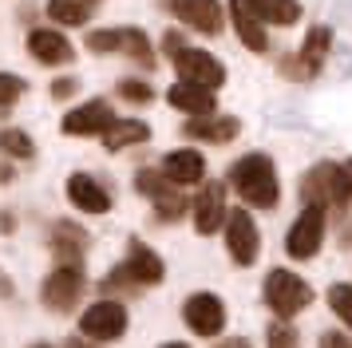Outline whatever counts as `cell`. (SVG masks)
I'll return each instance as SVG.
<instances>
[{"label": "cell", "mask_w": 352, "mask_h": 348, "mask_svg": "<svg viewBox=\"0 0 352 348\" xmlns=\"http://www.w3.org/2000/svg\"><path fill=\"white\" fill-rule=\"evenodd\" d=\"M166 103H170V107H178V111H186L190 119L214 115V107H218L214 91H206V87H194V83H182V79H178L175 87L166 91Z\"/></svg>", "instance_id": "19"}, {"label": "cell", "mask_w": 352, "mask_h": 348, "mask_svg": "<svg viewBox=\"0 0 352 348\" xmlns=\"http://www.w3.org/2000/svg\"><path fill=\"white\" fill-rule=\"evenodd\" d=\"M230 4L250 12L261 24H277V28H289V24L301 20V4L297 0H230Z\"/></svg>", "instance_id": "17"}, {"label": "cell", "mask_w": 352, "mask_h": 348, "mask_svg": "<svg viewBox=\"0 0 352 348\" xmlns=\"http://www.w3.org/2000/svg\"><path fill=\"white\" fill-rule=\"evenodd\" d=\"M162 273H166V265H162V257L146 241H139V237H131V246H127V261L115 269L111 277H107V289L111 285H159L162 281Z\"/></svg>", "instance_id": "4"}, {"label": "cell", "mask_w": 352, "mask_h": 348, "mask_svg": "<svg viewBox=\"0 0 352 348\" xmlns=\"http://www.w3.org/2000/svg\"><path fill=\"white\" fill-rule=\"evenodd\" d=\"M162 348H190V345H182V340H170V345H162Z\"/></svg>", "instance_id": "38"}, {"label": "cell", "mask_w": 352, "mask_h": 348, "mask_svg": "<svg viewBox=\"0 0 352 348\" xmlns=\"http://www.w3.org/2000/svg\"><path fill=\"white\" fill-rule=\"evenodd\" d=\"M135 186H139V190L146 194V198L155 202L159 194H166V190H170V182H162V171H139V178H135Z\"/></svg>", "instance_id": "32"}, {"label": "cell", "mask_w": 352, "mask_h": 348, "mask_svg": "<svg viewBox=\"0 0 352 348\" xmlns=\"http://www.w3.org/2000/svg\"><path fill=\"white\" fill-rule=\"evenodd\" d=\"M329 44H333V32L329 28H313L309 36H305V44L297 56H289V60H281V76L289 79H313L320 72V63H324V56H329Z\"/></svg>", "instance_id": "10"}, {"label": "cell", "mask_w": 352, "mask_h": 348, "mask_svg": "<svg viewBox=\"0 0 352 348\" xmlns=\"http://www.w3.org/2000/svg\"><path fill=\"white\" fill-rule=\"evenodd\" d=\"M182 131L190 139H202V142H230V139H238L241 123L234 115H202V119H190Z\"/></svg>", "instance_id": "20"}, {"label": "cell", "mask_w": 352, "mask_h": 348, "mask_svg": "<svg viewBox=\"0 0 352 348\" xmlns=\"http://www.w3.org/2000/svg\"><path fill=\"white\" fill-rule=\"evenodd\" d=\"M83 269L80 265H60L44 277V289H40V301L48 305L52 313H72L83 297Z\"/></svg>", "instance_id": "6"}, {"label": "cell", "mask_w": 352, "mask_h": 348, "mask_svg": "<svg viewBox=\"0 0 352 348\" xmlns=\"http://www.w3.org/2000/svg\"><path fill=\"white\" fill-rule=\"evenodd\" d=\"M24 87H28V83H24L20 76H12V72H0V107H12L20 95H24Z\"/></svg>", "instance_id": "31"}, {"label": "cell", "mask_w": 352, "mask_h": 348, "mask_svg": "<svg viewBox=\"0 0 352 348\" xmlns=\"http://www.w3.org/2000/svg\"><path fill=\"white\" fill-rule=\"evenodd\" d=\"M265 305L281 320H293L301 309L313 305V289H309L305 277L289 273V269H270V277H265Z\"/></svg>", "instance_id": "3"}, {"label": "cell", "mask_w": 352, "mask_h": 348, "mask_svg": "<svg viewBox=\"0 0 352 348\" xmlns=\"http://www.w3.org/2000/svg\"><path fill=\"white\" fill-rule=\"evenodd\" d=\"M80 332L96 345H107V340H119L127 332V309L119 301H96L87 313L80 316Z\"/></svg>", "instance_id": "9"}, {"label": "cell", "mask_w": 352, "mask_h": 348, "mask_svg": "<svg viewBox=\"0 0 352 348\" xmlns=\"http://www.w3.org/2000/svg\"><path fill=\"white\" fill-rule=\"evenodd\" d=\"M155 210H159L162 221H178L186 210H190V202H186L182 194H175V190H166V194H159V198H155Z\"/></svg>", "instance_id": "28"}, {"label": "cell", "mask_w": 352, "mask_h": 348, "mask_svg": "<svg viewBox=\"0 0 352 348\" xmlns=\"http://www.w3.org/2000/svg\"><path fill=\"white\" fill-rule=\"evenodd\" d=\"M87 47L91 52H119L123 47V28H103V32H87Z\"/></svg>", "instance_id": "30"}, {"label": "cell", "mask_w": 352, "mask_h": 348, "mask_svg": "<svg viewBox=\"0 0 352 348\" xmlns=\"http://www.w3.org/2000/svg\"><path fill=\"white\" fill-rule=\"evenodd\" d=\"M226 250L238 265H254L261 253V234H257L250 210H226Z\"/></svg>", "instance_id": "8"}, {"label": "cell", "mask_w": 352, "mask_h": 348, "mask_svg": "<svg viewBox=\"0 0 352 348\" xmlns=\"http://www.w3.org/2000/svg\"><path fill=\"white\" fill-rule=\"evenodd\" d=\"M329 309L352 329V285H344V281L329 285Z\"/></svg>", "instance_id": "27"}, {"label": "cell", "mask_w": 352, "mask_h": 348, "mask_svg": "<svg viewBox=\"0 0 352 348\" xmlns=\"http://www.w3.org/2000/svg\"><path fill=\"white\" fill-rule=\"evenodd\" d=\"M159 171L170 186H194L206 174V158L198 155V151H190V146H182V151H170V155L162 158Z\"/></svg>", "instance_id": "15"}, {"label": "cell", "mask_w": 352, "mask_h": 348, "mask_svg": "<svg viewBox=\"0 0 352 348\" xmlns=\"http://www.w3.org/2000/svg\"><path fill=\"white\" fill-rule=\"evenodd\" d=\"M230 186L241 194L245 206H257V210H273L277 198H281V186H277V171H273L270 155H245L230 166Z\"/></svg>", "instance_id": "1"}, {"label": "cell", "mask_w": 352, "mask_h": 348, "mask_svg": "<svg viewBox=\"0 0 352 348\" xmlns=\"http://www.w3.org/2000/svg\"><path fill=\"white\" fill-rule=\"evenodd\" d=\"M297 345H301V336H297V329H293L289 320L270 325V332H265V348H297Z\"/></svg>", "instance_id": "29"}, {"label": "cell", "mask_w": 352, "mask_h": 348, "mask_svg": "<svg viewBox=\"0 0 352 348\" xmlns=\"http://www.w3.org/2000/svg\"><path fill=\"white\" fill-rule=\"evenodd\" d=\"M301 194L309 198V206L320 210H344L352 202V171L340 162H320L305 174Z\"/></svg>", "instance_id": "2"}, {"label": "cell", "mask_w": 352, "mask_h": 348, "mask_svg": "<svg viewBox=\"0 0 352 348\" xmlns=\"http://www.w3.org/2000/svg\"><path fill=\"white\" fill-rule=\"evenodd\" d=\"M28 52H32L36 63H44V67H60V63H72V40L60 36V32L52 28H36L28 32Z\"/></svg>", "instance_id": "16"}, {"label": "cell", "mask_w": 352, "mask_h": 348, "mask_svg": "<svg viewBox=\"0 0 352 348\" xmlns=\"http://www.w3.org/2000/svg\"><path fill=\"white\" fill-rule=\"evenodd\" d=\"M230 16H234L238 40L250 47V52H265V47H270V36H265V24H261V20H254L250 12H241V8H234V4H230Z\"/></svg>", "instance_id": "23"}, {"label": "cell", "mask_w": 352, "mask_h": 348, "mask_svg": "<svg viewBox=\"0 0 352 348\" xmlns=\"http://www.w3.org/2000/svg\"><path fill=\"white\" fill-rule=\"evenodd\" d=\"M76 91H80L76 79H56V83H52V99H67V95H76Z\"/></svg>", "instance_id": "35"}, {"label": "cell", "mask_w": 352, "mask_h": 348, "mask_svg": "<svg viewBox=\"0 0 352 348\" xmlns=\"http://www.w3.org/2000/svg\"><path fill=\"white\" fill-rule=\"evenodd\" d=\"M119 95H123L127 103H139V107L155 99V91H151V83H143V79H123V83H119Z\"/></svg>", "instance_id": "33"}, {"label": "cell", "mask_w": 352, "mask_h": 348, "mask_svg": "<svg viewBox=\"0 0 352 348\" xmlns=\"http://www.w3.org/2000/svg\"><path fill=\"white\" fill-rule=\"evenodd\" d=\"M317 348H352V336H344V332H324L317 340Z\"/></svg>", "instance_id": "34"}, {"label": "cell", "mask_w": 352, "mask_h": 348, "mask_svg": "<svg viewBox=\"0 0 352 348\" xmlns=\"http://www.w3.org/2000/svg\"><path fill=\"white\" fill-rule=\"evenodd\" d=\"M48 16L56 24H67V28L87 24L91 20V0H48Z\"/></svg>", "instance_id": "24"}, {"label": "cell", "mask_w": 352, "mask_h": 348, "mask_svg": "<svg viewBox=\"0 0 352 348\" xmlns=\"http://www.w3.org/2000/svg\"><path fill=\"white\" fill-rule=\"evenodd\" d=\"M0 151H4V155H12V158H32V155H36L32 139H28L24 131H16V127L0 131Z\"/></svg>", "instance_id": "26"}, {"label": "cell", "mask_w": 352, "mask_h": 348, "mask_svg": "<svg viewBox=\"0 0 352 348\" xmlns=\"http://www.w3.org/2000/svg\"><path fill=\"white\" fill-rule=\"evenodd\" d=\"M67 198H72V206L83 210V214H107V210H111V194L99 186L91 174H72V178H67Z\"/></svg>", "instance_id": "18"}, {"label": "cell", "mask_w": 352, "mask_h": 348, "mask_svg": "<svg viewBox=\"0 0 352 348\" xmlns=\"http://www.w3.org/2000/svg\"><path fill=\"white\" fill-rule=\"evenodd\" d=\"M111 123H115L111 103H107V99H91V103H83V107L67 111L60 131H64V135H76V139H87V135H103Z\"/></svg>", "instance_id": "12"}, {"label": "cell", "mask_w": 352, "mask_h": 348, "mask_svg": "<svg viewBox=\"0 0 352 348\" xmlns=\"http://www.w3.org/2000/svg\"><path fill=\"white\" fill-rule=\"evenodd\" d=\"M12 178V166H0V182H8Z\"/></svg>", "instance_id": "37"}, {"label": "cell", "mask_w": 352, "mask_h": 348, "mask_svg": "<svg viewBox=\"0 0 352 348\" xmlns=\"http://www.w3.org/2000/svg\"><path fill=\"white\" fill-rule=\"evenodd\" d=\"M67 348H87V345H83V340H67Z\"/></svg>", "instance_id": "39"}, {"label": "cell", "mask_w": 352, "mask_h": 348, "mask_svg": "<svg viewBox=\"0 0 352 348\" xmlns=\"http://www.w3.org/2000/svg\"><path fill=\"white\" fill-rule=\"evenodd\" d=\"M218 348H250V340H241V336H234V340H226V345H218Z\"/></svg>", "instance_id": "36"}, {"label": "cell", "mask_w": 352, "mask_h": 348, "mask_svg": "<svg viewBox=\"0 0 352 348\" xmlns=\"http://www.w3.org/2000/svg\"><path fill=\"white\" fill-rule=\"evenodd\" d=\"M151 139V127L143 119H115L107 131H103V146L107 151H123V146H135V142Z\"/></svg>", "instance_id": "22"}, {"label": "cell", "mask_w": 352, "mask_h": 348, "mask_svg": "<svg viewBox=\"0 0 352 348\" xmlns=\"http://www.w3.org/2000/svg\"><path fill=\"white\" fill-rule=\"evenodd\" d=\"M226 221V182H206L202 194L194 198V230L202 237L218 234Z\"/></svg>", "instance_id": "14"}, {"label": "cell", "mask_w": 352, "mask_h": 348, "mask_svg": "<svg viewBox=\"0 0 352 348\" xmlns=\"http://www.w3.org/2000/svg\"><path fill=\"white\" fill-rule=\"evenodd\" d=\"M175 72L182 83H194V87H206V91H218L226 83V67L218 63V56H210L202 47H175Z\"/></svg>", "instance_id": "5"}, {"label": "cell", "mask_w": 352, "mask_h": 348, "mask_svg": "<svg viewBox=\"0 0 352 348\" xmlns=\"http://www.w3.org/2000/svg\"><path fill=\"white\" fill-rule=\"evenodd\" d=\"M119 52H127L135 63H143V67H155V47L146 40L139 28H123V47Z\"/></svg>", "instance_id": "25"}, {"label": "cell", "mask_w": 352, "mask_h": 348, "mask_svg": "<svg viewBox=\"0 0 352 348\" xmlns=\"http://www.w3.org/2000/svg\"><path fill=\"white\" fill-rule=\"evenodd\" d=\"M32 348H52V345H32Z\"/></svg>", "instance_id": "40"}, {"label": "cell", "mask_w": 352, "mask_h": 348, "mask_svg": "<svg viewBox=\"0 0 352 348\" xmlns=\"http://www.w3.org/2000/svg\"><path fill=\"white\" fill-rule=\"evenodd\" d=\"M87 250V234L72 221H56L52 230V253L60 257V265H80V253Z\"/></svg>", "instance_id": "21"}, {"label": "cell", "mask_w": 352, "mask_h": 348, "mask_svg": "<svg viewBox=\"0 0 352 348\" xmlns=\"http://www.w3.org/2000/svg\"><path fill=\"white\" fill-rule=\"evenodd\" d=\"M320 241H324V210L320 206H305L285 234V253L297 257V261H309L320 250Z\"/></svg>", "instance_id": "7"}, {"label": "cell", "mask_w": 352, "mask_h": 348, "mask_svg": "<svg viewBox=\"0 0 352 348\" xmlns=\"http://www.w3.org/2000/svg\"><path fill=\"white\" fill-rule=\"evenodd\" d=\"M170 12L186 24V28L202 32V36H218L226 24L222 0H170Z\"/></svg>", "instance_id": "13"}, {"label": "cell", "mask_w": 352, "mask_h": 348, "mask_svg": "<svg viewBox=\"0 0 352 348\" xmlns=\"http://www.w3.org/2000/svg\"><path fill=\"white\" fill-rule=\"evenodd\" d=\"M182 320L194 336H218L226 329V305L214 293H194L182 305Z\"/></svg>", "instance_id": "11"}]
</instances>
